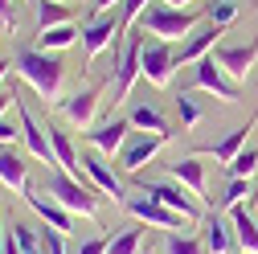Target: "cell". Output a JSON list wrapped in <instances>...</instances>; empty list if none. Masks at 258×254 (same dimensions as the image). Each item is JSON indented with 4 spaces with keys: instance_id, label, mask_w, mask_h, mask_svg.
<instances>
[{
    "instance_id": "15",
    "label": "cell",
    "mask_w": 258,
    "mask_h": 254,
    "mask_svg": "<svg viewBox=\"0 0 258 254\" xmlns=\"http://www.w3.org/2000/svg\"><path fill=\"white\" fill-rule=\"evenodd\" d=\"M197 90L213 94V99H221V103H238V82L225 74L213 57H201L197 61Z\"/></svg>"
},
{
    "instance_id": "20",
    "label": "cell",
    "mask_w": 258,
    "mask_h": 254,
    "mask_svg": "<svg viewBox=\"0 0 258 254\" xmlns=\"http://www.w3.org/2000/svg\"><path fill=\"white\" fill-rule=\"evenodd\" d=\"M230 226H234V242H238V250H242V254H258V221H254L242 205L230 213Z\"/></svg>"
},
{
    "instance_id": "39",
    "label": "cell",
    "mask_w": 258,
    "mask_h": 254,
    "mask_svg": "<svg viewBox=\"0 0 258 254\" xmlns=\"http://www.w3.org/2000/svg\"><path fill=\"white\" fill-rule=\"evenodd\" d=\"M0 21L13 25V0H0Z\"/></svg>"
},
{
    "instance_id": "3",
    "label": "cell",
    "mask_w": 258,
    "mask_h": 254,
    "mask_svg": "<svg viewBox=\"0 0 258 254\" xmlns=\"http://www.w3.org/2000/svg\"><path fill=\"white\" fill-rule=\"evenodd\" d=\"M45 188H49V197L66 209V213H82V217H94V213H99V188L86 184L82 176H70V172H61V168H49Z\"/></svg>"
},
{
    "instance_id": "2",
    "label": "cell",
    "mask_w": 258,
    "mask_h": 254,
    "mask_svg": "<svg viewBox=\"0 0 258 254\" xmlns=\"http://www.w3.org/2000/svg\"><path fill=\"white\" fill-rule=\"evenodd\" d=\"M13 70H17L29 86H33L45 103H49V99H57L61 78H66V66H61L53 53H45V49H21V53L13 57Z\"/></svg>"
},
{
    "instance_id": "11",
    "label": "cell",
    "mask_w": 258,
    "mask_h": 254,
    "mask_svg": "<svg viewBox=\"0 0 258 254\" xmlns=\"http://www.w3.org/2000/svg\"><path fill=\"white\" fill-rule=\"evenodd\" d=\"M209 57H213V61H217V66L230 74L234 82H246V78H250V70H254V61H258V37H254V41H242V45L221 41Z\"/></svg>"
},
{
    "instance_id": "38",
    "label": "cell",
    "mask_w": 258,
    "mask_h": 254,
    "mask_svg": "<svg viewBox=\"0 0 258 254\" xmlns=\"http://www.w3.org/2000/svg\"><path fill=\"white\" fill-rule=\"evenodd\" d=\"M119 5H123V0H94V13L103 17V13H111V9H119Z\"/></svg>"
},
{
    "instance_id": "42",
    "label": "cell",
    "mask_w": 258,
    "mask_h": 254,
    "mask_svg": "<svg viewBox=\"0 0 258 254\" xmlns=\"http://www.w3.org/2000/svg\"><path fill=\"white\" fill-rule=\"evenodd\" d=\"M164 5H172V9H188V0H164Z\"/></svg>"
},
{
    "instance_id": "9",
    "label": "cell",
    "mask_w": 258,
    "mask_h": 254,
    "mask_svg": "<svg viewBox=\"0 0 258 254\" xmlns=\"http://www.w3.org/2000/svg\"><path fill=\"white\" fill-rule=\"evenodd\" d=\"M140 70H144V78L152 82V86H168L172 82V74H176V49L168 45V41H148L144 37V49H140Z\"/></svg>"
},
{
    "instance_id": "6",
    "label": "cell",
    "mask_w": 258,
    "mask_h": 254,
    "mask_svg": "<svg viewBox=\"0 0 258 254\" xmlns=\"http://www.w3.org/2000/svg\"><path fill=\"white\" fill-rule=\"evenodd\" d=\"M140 49H144V37H123L115 41V103H123L132 94L136 78H144L140 70Z\"/></svg>"
},
{
    "instance_id": "23",
    "label": "cell",
    "mask_w": 258,
    "mask_h": 254,
    "mask_svg": "<svg viewBox=\"0 0 258 254\" xmlns=\"http://www.w3.org/2000/svg\"><path fill=\"white\" fill-rule=\"evenodd\" d=\"M127 119H132L136 132H148V136H172V132H168V119L160 115L156 107H148V103H136Z\"/></svg>"
},
{
    "instance_id": "7",
    "label": "cell",
    "mask_w": 258,
    "mask_h": 254,
    "mask_svg": "<svg viewBox=\"0 0 258 254\" xmlns=\"http://www.w3.org/2000/svg\"><path fill=\"white\" fill-rule=\"evenodd\" d=\"M82 176L99 188L103 197H111V201H127V188H123V180H119V172L111 168V156H103V152H94V148H86L82 152Z\"/></svg>"
},
{
    "instance_id": "13",
    "label": "cell",
    "mask_w": 258,
    "mask_h": 254,
    "mask_svg": "<svg viewBox=\"0 0 258 254\" xmlns=\"http://www.w3.org/2000/svg\"><path fill=\"white\" fill-rule=\"evenodd\" d=\"M168 144V136H148V132H132V140L123 144V152H119V168L123 172H140L144 164H152L156 156H160V148Z\"/></svg>"
},
{
    "instance_id": "16",
    "label": "cell",
    "mask_w": 258,
    "mask_h": 254,
    "mask_svg": "<svg viewBox=\"0 0 258 254\" xmlns=\"http://www.w3.org/2000/svg\"><path fill=\"white\" fill-rule=\"evenodd\" d=\"M123 37V29H119V17H111V13H103L94 25H86L82 29V53H86V61H94L111 41H119Z\"/></svg>"
},
{
    "instance_id": "14",
    "label": "cell",
    "mask_w": 258,
    "mask_h": 254,
    "mask_svg": "<svg viewBox=\"0 0 258 254\" xmlns=\"http://www.w3.org/2000/svg\"><path fill=\"white\" fill-rule=\"evenodd\" d=\"M221 33H225V29L221 25H213L209 17L197 25V29H192V33L180 41V49H176V66H188V61H201V57H209L217 45H221Z\"/></svg>"
},
{
    "instance_id": "8",
    "label": "cell",
    "mask_w": 258,
    "mask_h": 254,
    "mask_svg": "<svg viewBox=\"0 0 258 254\" xmlns=\"http://www.w3.org/2000/svg\"><path fill=\"white\" fill-rule=\"evenodd\" d=\"M140 184H144V193H148V197H156L160 205L176 209L180 217H188V221H201V217H205V213H201V201L192 197L184 184H176L172 176H168V180H140Z\"/></svg>"
},
{
    "instance_id": "37",
    "label": "cell",
    "mask_w": 258,
    "mask_h": 254,
    "mask_svg": "<svg viewBox=\"0 0 258 254\" xmlns=\"http://www.w3.org/2000/svg\"><path fill=\"white\" fill-rule=\"evenodd\" d=\"M0 254H21V246H17V238H13V230L5 234V242H0Z\"/></svg>"
},
{
    "instance_id": "45",
    "label": "cell",
    "mask_w": 258,
    "mask_h": 254,
    "mask_svg": "<svg viewBox=\"0 0 258 254\" xmlns=\"http://www.w3.org/2000/svg\"><path fill=\"white\" fill-rule=\"evenodd\" d=\"M148 254H152V250H148Z\"/></svg>"
},
{
    "instance_id": "44",
    "label": "cell",
    "mask_w": 258,
    "mask_h": 254,
    "mask_svg": "<svg viewBox=\"0 0 258 254\" xmlns=\"http://www.w3.org/2000/svg\"><path fill=\"white\" fill-rule=\"evenodd\" d=\"M254 184H258V176H254Z\"/></svg>"
},
{
    "instance_id": "29",
    "label": "cell",
    "mask_w": 258,
    "mask_h": 254,
    "mask_svg": "<svg viewBox=\"0 0 258 254\" xmlns=\"http://www.w3.org/2000/svg\"><path fill=\"white\" fill-rule=\"evenodd\" d=\"M246 197H250V180H246V176H230V184H225V193H221V209L234 213Z\"/></svg>"
},
{
    "instance_id": "22",
    "label": "cell",
    "mask_w": 258,
    "mask_h": 254,
    "mask_svg": "<svg viewBox=\"0 0 258 254\" xmlns=\"http://www.w3.org/2000/svg\"><path fill=\"white\" fill-rule=\"evenodd\" d=\"M246 136H250V119H246L242 127H234V132L225 136V140H217V144H209V148H205V156H213V160H221V164H230L234 156H238V152L246 148Z\"/></svg>"
},
{
    "instance_id": "36",
    "label": "cell",
    "mask_w": 258,
    "mask_h": 254,
    "mask_svg": "<svg viewBox=\"0 0 258 254\" xmlns=\"http://www.w3.org/2000/svg\"><path fill=\"white\" fill-rule=\"evenodd\" d=\"M17 123H9V119H0V144H17Z\"/></svg>"
},
{
    "instance_id": "12",
    "label": "cell",
    "mask_w": 258,
    "mask_h": 254,
    "mask_svg": "<svg viewBox=\"0 0 258 254\" xmlns=\"http://www.w3.org/2000/svg\"><path fill=\"white\" fill-rule=\"evenodd\" d=\"M132 132H136L132 119H119V115H115V119L94 123L90 132H82V136H86V144H90L94 152H103V156H111V160H115V156L123 152V144L132 140Z\"/></svg>"
},
{
    "instance_id": "31",
    "label": "cell",
    "mask_w": 258,
    "mask_h": 254,
    "mask_svg": "<svg viewBox=\"0 0 258 254\" xmlns=\"http://www.w3.org/2000/svg\"><path fill=\"white\" fill-rule=\"evenodd\" d=\"M176 111H180V127L184 132H192V127L201 123V107H197L192 94H176Z\"/></svg>"
},
{
    "instance_id": "5",
    "label": "cell",
    "mask_w": 258,
    "mask_h": 254,
    "mask_svg": "<svg viewBox=\"0 0 258 254\" xmlns=\"http://www.w3.org/2000/svg\"><path fill=\"white\" fill-rule=\"evenodd\" d=\"M17 123H21L25 152L33 156V160H41V164L57 168V160H53V144H49V127H41V123L33 119V111L25 107V94H21V90H17Z\"/></svg>"
},
{
    "instance_id": "24",
    "label": "cell",
    "mask_w": 258,
    "mask_h": 254,
    "mask_svg": "<svg viewBox=\"0 0 258 254\" xmlns=\"http://www.w3.org/2000/svg\"><path fill=\"white\" fill-rule=\"evenodd\" d=\"M78 41V25L70 21V25H53V29H41L37 33V49H45V53H53V49H70Z\"/></svg>"
},
{
    "instance_id": "27",
    "label": "cell",
    "mask_w": 258,
    "mask_h": 254,
    "mask_svg": "<svg viewBox=\"0 0 258 254\" xmlns=\"http://www.w3.org/2000/svg\"><path fill=\"white\" fill-rule=\"evenodd\" d=\"M164 254H209V250H205V242H201V238L172 230V234L164 238Z\"/></svg>"
},
{
    "instance_id": "1",
    "label": "cell",
    "mask_w": 258,
    "mask_h": 254,
    "mask_svg": "<svg viewBox=\"0 0 258 254\" xmlns=\"http://www.w3.org/2000/svg\"><path fill=\"white\" fill-rule=\"evenodd\" d=\"M205 17L197 13V9H172V5H164V0H152L148 5V13L140 17V29L144 33H152L156 41H184L192 29H197Z\"/></svg>"
},
{
    "instance_id": "35",
    "label": "cell",
    "mask_w": 258,
    "mask_h": 254,
    "mask_svg": "<svg viewBox=\"0 0 258 254\" xmlns=\"http://www.w3.org/2000/svg\"><path fill=\"white\" fill-rule=\"evenodd\" d=\"M111 250V234H90V238H82L70 254H107Z\"/></svg>"
},
{
    "instance_id": "41",
    "label": "cell",
    "mask_w": 258,
    "mask_h": 254,
    "mask_svg": "<svg viewBox=\"0 0 258 254\" xmlns=\"http://www.w3.org/2000/svg\"><path fill=\"white\" fill-rule=\"evenodd\" d=\"M9 70H13V61H5V57H0V82L9 78Z\"/></svg>"
},
{
    "instance_id": "21",
    "label": "cell",
    "mask_w": 258,
    "mask_h": 254,
    "mask_svg": "<svg viewBox=\"0 0 258 254\" xmlns=\"http://www.w3.org/2000/svg\"><path fill=\"white\" fill-rule=\"evenodd\" d=\"M0 180H5L13 193H17V188H21V193L29 188V168H25V160L13 148H0Z\"/></svg>"
},
{
    "instance_id": "10",
    "label": "cell",
    "mask_w": 258,
    "mask_h": 254,
    "mask_svg": "<svg viewBox=\"0 0 258 254\" xmlns=\"http://www.w3.org/2000/svg\"><path fill=\"white\" fill-rule=\"evenodd\" d=\"M99 103H103V90L99 86H86V90H74L70 99H57V111L70 127L78 132H90L94 119H99Z\"/></svg>"
},
{
    "instance_id": "32",
    "label": "cell",
    "mask_w": 258,
    "mask_h": 254,
    "mask_svg": "<svg viewBox=\"0 0 258 254\" xmlns=\"http://www.w3.org/2000/svg\"><path fill=\"white\" fill-rule=\"evenodd\" d=\"M66 238H70V234L41 226V250H45V254H70V242H66Z\"/></svg>"
},
{
    "instance_id": "33",
    "label": "cell",
    "mask_w": 258,
    "mask_h": 254,
    "mask_svg": "<svg viewBox=\"0 0 258 254\" xmlns=\"http://www.w3.org/2000/svg\"><path fill=\"white\" fill-rule=\"evenodd\" d=\"M205 17H209L213 25H221V29H225V25H230V21L238 17V0H213Z\"/></svg>"
},
{
    "instance_id": "28",
    "label": "cell",
    "mask_w": 258,
    "mask_h": 254,
    "mask_svg": "<svg viewBox=\"0 0 258 254\" xmlns=\"http://www.w3.org/2000/svg\"><path fill=\"white\" fill-rule=\"evenodd\" d=\"M225 172H230V176H246V180H254V176H258V148H242L234 160L225 164Z\"/></svg>"
},
{
    "instance_id": "25",
    "label": "cell",
    "mask_w": 258,
    "mask_h": 254,
    "mask_svg": "<svg viewBox=\"0 0 258 254\" xmlns=\"http://www.w3.org/2000/svg\"><path fill=\"white\" fill-rule=\"evenodd\" d=\"M33 13H37V29H53V25H70L74 13L57 0H33Z\"/></svg>"
},
{
    "instance_id": "19",
    "label": "cell",
    "mask_w": 258,
    "mask_h": 254,
    "mask_svg": "<svg viewBox=\"0 0 258 254\" xmlns=\"http://www.w3.org/2000/svg\"><path fill=\"white\" fill-rule=\"evenodd\" d=\"M168 176L176 180V184H184L192 197H205V164L197 160V156H184V160H176V164H168Z\"/></svg>"
},
{
    "instance_id": "17",
    "label": "cell",
    "mask_w": 258,
    "mask_h": 254,
    "mask_svg": "<svg viewBox=\"0 0 258 254\" xmlns=\"http://www.w3.org/2000/svg\"><path fill=\"white\" fill-rule=\"evenodd\" d=\"M25 201H29V209L41 217V226L61 230V234H70V230H74V226H70V217H74V213H66V209H61L53 197H45L41 188H33V184H29V188H25Z\"/></svg>"
},
{
    "instance_id": "30",
    "label": "cell",
    "mask_w": 258,
    "mask_h": 254,
    "mask_svg": "<svg viewBox=\"0 0 258 254\" xmlns=\"http://www.w3.org/2000/svg\"><path fill=\"white\" fill-rule=\"evenodd\" d=\"M13 238H17L21 254H45V250H41V230L25 226V221H17V226H13Z\"/></svg>"
},
{
    "instance_id": "40",
    "label": "cell",
    "mask_w": 258,
    "mask_h": 254,
    "mask_svg": "<svg viewBox=\"0 0 258 254\" xmlns=\"http://www.w3.org/2000/svg\"><path fill=\"white\" fill-rule=\"evenodd\" d=\"M13 99H17V94H5V90H0V119H5V111L13 107Z\"/></svg>"
},
{
    "instance_id": "18",
    "label": "cell",
    "mask_w": 258,
    "mask_h": 254,
    "mask_svg": "<svg viewBox=\"0 0 258 254\" xmlns=\"http://www.w3.org/2000/svg\"><path fill=\"white\" fill-rule=\"evenodd\" d=\"M197 226H201V242H205V250L209 254H230V246H234V234L230 230H225V217L213 209V213H205L201 221H197Z\"/></svg>"
},
{
    "instance_id": "34",
    "label": "cell",
    "mask_w": 258,
    "mask_h": 254,
    "mask_svg": "<svg viewBox=\"0 0 258 254\" xmlns=\"http://www.w3.org/2000/svg\"><path fill=\"white\" fill-rule=\"evenodd\" d=\"M148 5H152V0H123V5H119V29L136 25V21L148 13Z\"/></svg>"
},
{
    "instance_id": "4",
    "label": "cell",
    "mask_w": 258,
    "mask_h": 254,
    "mask_svg": "<svg viewBox=\"0 0 258 254\" xmlns=\"http://www.w3.org/2000/svg\"><path fill=\"white\" fill-rule=\"evenodd\" d=\"M123 209L132 213L136 221H144V226H152V230H188V226H197V221H188V217H180L176 209H168V205H160L156 197H127L123 201Z\"/></svg>"
},
{
    "instance_id": "43",
    "label": "cell",
    "mask_w": 258,
    "mask_h": 254,
    "mask_svg": "<svg viewBox=\"0 0 258 254\" xmlns=\"http://www.w3.org/2000/svg\"><path fill=\"white\" fill-rule=\"evenodd\" d=\"M5 234H9V230H0V242H5Z\"/></svg>"
},
{
    "instance_id": "26",
    "label": "cell",
    "mask_w": 258,
    "mask_h": 254,
    "mask_svg": "<svg viewBox=\"0 0 258 254\" xmlns=\"http://www.w3.org/2000/svg\"><path fill=\"white\" fill-rule=\"evenodd\" d=\"M107 254H144V221L140 226H127L119 234H111V250Z\"/></svg>"
}]
</instances>
